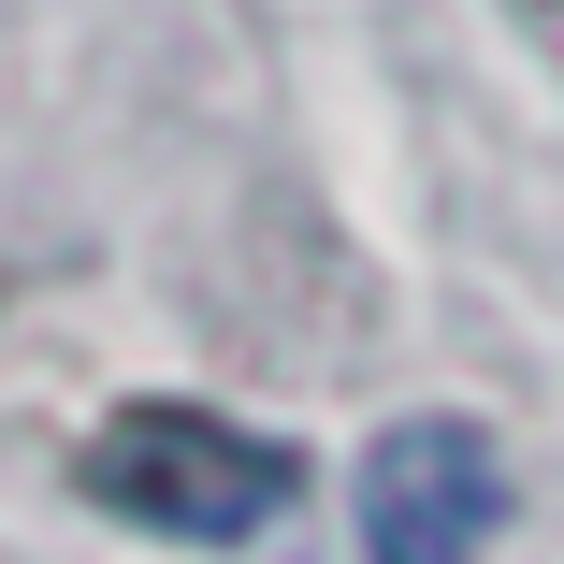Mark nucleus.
<instances>
[{
    "label": "nucleus",
    "instance_id": "obj_1",
    "mask_svg": "<svg viewBox=\"0 0 564 564\" xmlns=\"http://www.w3.org/2000/svg\"><path fill=\"white\" fill-rule=\"evenodd\" d=\"M73 492H87L101 521H131V535H174V550H247V535L304 492V448L217 420V405H188V391H131V405L87 420Z\"/></svg>",
    "mask_w": 564,
    "mask_h": 564
},
{
    "label": "nucleus",
    "instance_id": "obj_2",
    "mask_svg": "<svg viewBox=\"0 0 564 564\" xmlns=\"http://www.w3.org/2000/svg\"><path fill=\"white\" fill-rule=\"evenodd\" d=\"M362 564H478L492 521H507V478H492V448L478 420H448V405H405L377 448H362Z\"/></svg>",
    "mask_w": 564,
    "mask_h": 564
}]
</instances>
